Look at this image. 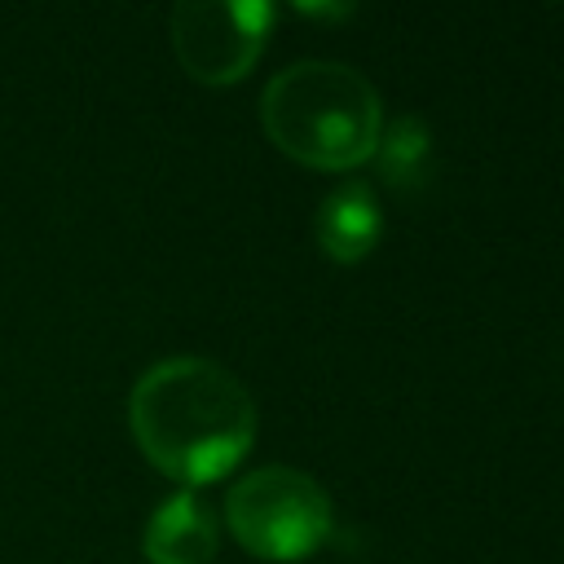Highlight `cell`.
Masks as SVG:
<instances>
[{
    "mask_svg": "<svg viewBox=\"0 0 564 564\" xmlns=\"http://www.w3.org/2000/svg\"><path fill=\"white\" fill-rule=\"evenodd\" d=\"M216 546H220L216 511L194 489H181L167 502H159L141 538L150 564H212Z\"/></svg>",
    "mask_w": 564,
    "mask_h": 564,
    "instance_id": "5",
    "label": "cell"
},
{
    "mask_svg": "<svg viewBox=\"0 0 564 564\" xmlns=\"http://www.w3.org/2000/svg\"><path fill=\"white\" fill-rule=\"evenodd\" d=\"M128 427L163 476L203 485L251 449L256 401L212 357H163L132 383Z\"/></svg>",
    "mask_w": 564,
    "mask_h": 564,
    "instance_id": "1",
    "label": "cell"
},
{
    "mask_svg": "<svg viewBox=\"0 0 564 564\" xmlns=\"http://www.w3.org/2000/svg\"><path fill=\"white\" fill-rule=\"evenodd\" d=\"M379 234H383V216H379L375 189H370L366 181H352V176L339 181V185L322 198V207H317V216H313V238H317V247H322L330 260H344V264L366 260L370 247L379 242Z\"/></svg>",
    "mask_w": 564,
    "mask_h": 564,
    "instance_id": "6",
    "label": "cell"
},
{
    "mask_svg": "<svg viewBox=\"0 0 564 564\" xmlns=\"http://www.w3.org/2000/svg\"><path fill=\"white\" fill-rule=\"evenodd\" d=\"M375 154H379V167H383L388 181H397V185L423 181L427 159H432V132H427L423 119L401 115V119L388 123V132H379Z\"/></svg>",
    "mask_w": 564,
    "mask_h": 564,
    "instance_id": "7",
    "label": "cell"
},
{
    "mask_svg": "<svg viewBox=\"0 0 564 564\" xmlns=\"http://www.w3.org/2000/svg\"><path fill=\"white\" fill-rule=\"evenodd\" d=\"M260 123L269 141L291 159L326 172H348L375 154L383 106L375 84L357 66L304 57L264 84Z\"/></svg>",
    "mask_w": 564,
    "mask_h": 564,
    "instance_id": "2",
    "label": "cell"
},
{
    "mask_svg": "<svg viewBox=\"0 0 564 564\" xmlns=\"http://www.w3.org/2000/svg\"><path fill=\"white\" fill-rule=\"evenodd\" d=\"M269 22L264 0H181L172 9L176 62L198 84H234L256 66Z\"/></svg>",
    "mask_w": 564,
    "mask_h": 564,
    "instance_id": "4",
    "label": "cell"
},
{
    "mask_svg": "<svg viewBox=\"0 0 564 564\" xmlns=\"http://www.w3.org/2000/svg\"><path fill=\"white\" fill-rule=\"evenodd\" d=\"M225 520L234 538L260 555V560H300L317 551L330 538V498L326 489L295 467L269 463L247 471L229 498H225Z\"/></svg>",
    "mask_w": 564,
    "mask_h": 564,
    "instance_id": "3",
    "label": "cell"
}]
</instances>
